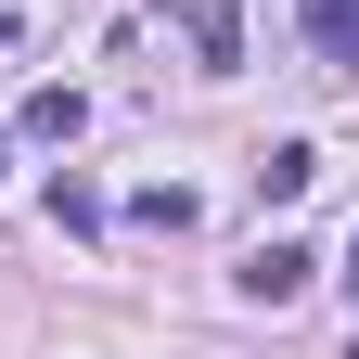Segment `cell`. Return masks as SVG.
<instances>
[{
    "instance_id": "1",
    "label": "cell",
    "mask_w": 359,
    "mask_h": 359,
    "mask_svg": "<svg viewBox=\"0 0 359 359\" xmlns=\"http://www.w3.org/2000/svg\"><path fill=\"white\" fill-rule=\"evenodd\" d=\"M308 269H321V257H308V244H257V257L231 269V283H244L257 308H295V295H308Z\"/></svg>"
},
{
    "instance_id": "2",
    "label": "cell",
    "mask_w": 359,
    "mask_h": 359,
    "mask_svg": "<svg viewBox=\"0 0 359 359\" xmlns=\"http://www.w3.org/2000/svg\"><path fill=\"white\" fill-rule=\"evenodd\" d=\"M308 52H321V65H359V0H308Z\"/></svg>"
},
{
    "instance_id": "3",
    "label": "cell",
    "mask_w": 359,
    "mask_h": 359,
    "mask_svg": "<svg viewBox=\"0 0 359 359\" xmlns=\"http://www.w3.org/2000/svg\"><path fill=\"white\" fill-rule=\"evenodd\" d=\"M308 180H321V154H308V142H269V167H257V205H295Z\"/></svg>"
},
{
    "instance_id": "4",
    "label": "cell",
    "mask_w": 359,
    "mask_h": 359,
    "mask_svg": "<svg viewBox=\"0 0 359 359\" xmlns=\"http://www.w3.org/2000/svg\"><path fill=\"white\" fill-rule=\"evenodd\" d=\"M77 128H90L77 90H26V142H77Z\"/></svg>"
},
{
    "instance_id": "5",
    "label": "cell",
    "mask_w": 359,
    "mask_h": 359,
    "mask_svg": "<svg viewBox=\"0 0 359 359\" xmlns=\"http://www.w3.org/2000/svg\"><path fill=\"white\" fill-rule=\"evenodd\" d=\"M52 231H103V193H90L77 167H52Z\"/></svg>"
},
{
    "instance_id": "6",
    "label": "cell",
    "mask_w": 359,
    "mask_h": 359,
    "mask_svg": "<svg viewBox=\"0 0 359 359\" xmlns=\"http://www.w3.org/2000/svg\"><path fill=\"white\" fill-rule=\"evenodd\" d=\"M193 52H205V65H244V26L218 13V0H193Z\"/></svg>"
},
{
    "instance_id": "7",
    "label": "cell",
    "mask_w": 359,
    "mask_h": 359,
    "mask_svg": "<svg viewBox=\"0 0 359 359\" xmlns=\"http://www.w3.org/2000/svg\"><path fill=\"white\" fill-rule=\"evenodd\" d=\"M128 218H142V231H193V193H180V180H154V193L128 205Z\"/></svg>"
},
{
    "instance_id": "8",
    "label": "cell",
    "mask_w": 359,
    "mask_h": 359,
    "mask_svg": "<svg viewBox=\"0 0 359 359\" xmlns=\"http://www.w3.org/2000/svg\"><path fill=\"white\" fill-rule=\"evenodd\" d=\"M0 52H13V13H0Z\"/></svg>"
},
{
    "instance_id": "9",
    "label": "cell",
    "mask_w": 359,
    "mask_h": 359,
    "mask_svg": "<svg viewBox=\"0 0 359 359\" xmlns=\"http://www.w3.org/2000/svg\"><path fill=\"white\" fill-rule=\"evenodd\" d=\"M346 269H359V231H346Z\"/></svg>"
}]
</instances>
